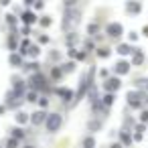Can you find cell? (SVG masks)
<instances>
[{"label":"cell","instance_id":"83f0119b","mask_svg":"<svg viewBox=\"0 0 148 148\" xmlns=\"http://www.w3.org/2000/svg\"><path fill=\"white\" fill-rule=\"evenodd\" d=\"M6 144H8V148H18V142H16L14 138H10V140H8Z\"/></svg>","mask_w":148,"mask_h":148},{"label":"cell","instance_id":"52a82bcc","mask_svg":"<svg viewBox=\"0 0 148 148\" xmlns=\"http://www.w3.org/2000/svg\"><path fill=\"white\" fill-rule=\"evenodd\" d=\"M118 87H120V79H116V77H112V79H108V81L103 83V89L110 91V93H114Z\"/></svg>","mask_w":148,"mask_h":148},{"label":"cell","instance_id":"8992f818","mask_svg":"<svg viewBox=\"0 0 148 148\" xmlns=\"http://www.w3.org/2000/svg\"><path fill=\"white\" fill-rule=\"evenodd\" d=\"M106 31H108L110 37H120V35H122V25H118V23H110Z\"/></svg>","mask_w":148,"mask_h":148},{"label":"cell","instance_id":"836d02e7","mask_svg":"<svg viewBox=\"0 0 148 148\" xmlns=\"http://www.w3.org/2000/svg\"><path fill=\"white\" fill-rule=\"evenodd\" d=\"M142 122H148V112H144V114H142Z\"/></svg>","mask_w":148,"mask_h":148},{"label":"cell","instance_id":"7c38bea8","mask_svg":"<svg viewBox=\"0 0 148 148\" xmlns=\"http://www.w3.org/2000/svg\"><path fill=\"white\" fill-rule=\"evenodd\" d=\"M132 61H134V65H142L144 63V53L142 51H136L134 57H132Z\"/></svg>","mask_w":148,"mask_h":148},{"label":"cell","instance_id":"e0dca14e","mask_svg":"<svg viewBox=\"0 0 148 148\" xmlns=\"http://www.w3.org/2000/svg\"><path fill=\"white\" fill-rule=\"evenodd\" d=\"M61 75H63V73H61L59 67H53V69H51V77H53V79H59Z\"/></svg>","mask_w":148,"mask_h":148},{"label":"cell","instance_id":"30bf717a","mask_svg":"<svg viewBox=\"0 0 148 148\" xmlns=\"http://www.w3.org/2000/svg\"><path fill=\"white\" fill-rule=\"evenodd\" d=\"M10 65L21 67V65H23V57H21L18 53H12V55H10Z\"/></svg>","mask_w":148,"mask_h":148},{"label":"cell","instance_id":"4fadbf2b","mask_svg":"<svg viewBox=\"0 0 148 148\" xmlns=\"http://www.w3.org/2000/svg\"><path fill=\"white\" fill-rule=\"evenodd\" d=\"M59 69H61V73H65V71H73V69H75V63H73V61H69V63H65V65H63V67H59Z\"/></svg>","mask_w":148,"mask_h":148},{"label":"cell","instance_id":"4316f807","mask_svg":"<svg viewBox=\"0 0 148 148\" xmlns=\"http://www.w3.org/2000/svg\"><path fill=\"white\" fill-rule=\"evenodd\" d=\"M27 99H29V101H37V99H39V97H37V91H31V93L27 95Z\"/></svg>","mask_w":148,"mask_h":148},{"label":"cell","instance_id":"ffe728a7","mask_svg":"<svg viewBox=\"0 0 148 148\" xmlns=\"http://www.w3.org/2000/svg\"><path fill=\"white\" fill-rule=\"evenodd\" d=\"M23 136H25V132H23L21 128H14V130H12V138H14V140H16V138H23Z\"/></svg>","mask_w":148,"mask_h":148},{"label":"cell","instance_id":"ac0fdd59","mask_svg":"<svg viewBox=\"0 0 148 148\" xmlns=\"http://www.w3.org/2000/svg\"><path fill=\"white\" fill-rule=\"evenodd\" d=\"M112 103H114V93H108L103 97V106H112Z\"/></svg>","mask_w":148,"mask_h":148},{"label":"cell","instance_id":"f546056e","mask_svg":"<svg viewBox=\"0 0 148 148\" xmlns=\"http://www.w3.org/2000/svg\"><path fill=\"white\" fill-rule=\"evenodd\" d=\"M6 21H8V25H14V23H16V18H14V14H8V16H6Z\"/></svg>","mask_w":148,"mask_h":148},{"label":"cell","instance_id":"ba28073f","mask_svg":"<svg viewBox=\"0 0 148 148\" xmlns=\"http://www.w3.org/2000/svg\"><path fill=\"white\" fill-rule=\"evenodd\" d=\"M45 120H47V114H45L43 110H39V112H35V114L31 116V122H33V124H43Z\"/></svg>","mask_w":148,"mask_h":148},{"label":"cell","instance_id":"5b68a950","mask_svg":"<svg viewBox=\"0 0 148 148\" xmlns=\"http://www.w3.org/2000/svg\"><path fill=\"white\" fill-rule=\"evenodd\" d=\"M31 85H33L35 89H43V87H45V77H43L41 73H35V75L31 77Z\"/></svg>","mask_w":148,"mask_h":148},{"label":"cell","instance_id":"d590c367","mask_svg":"<svg viewBox=\"0 0 148 148\" xmlns=\"http://www.w3.org/2000/svg\"><path fill=\"white\" fill-rule=\"evenodd\" d=\"M23 148H37V146H31V144H29V146H23Z\"/></svg>","mask_w":148,"mask_h":148},{"label":"cell","instance_id":"8fae6325","mask_svg":"<svg viewBox=\"0 0 148 148\" xmlns=\"http://www.w3.org/2000/svg\"><path fill=\"white\" fill-rule=\"evenodd\" d=\"M57 93H59V95H63V99H65V101H69V99L73 97V91H71V89H63V87H59V89H57Z\"/></svg>","mask_w":148,"mask_h":148},{"label":"cell","instance_id":"7402d4cb","mask_svg":"<svg viewBox=\"0 0 148 148\" xmlns=\"http://www.w3.org/2000/svg\"><path fill=\"white\" fill-rule=\"evenodd\" d=\"M126 8H128L130 12H138V10H140V4H132V2H130V4H128Z\"/></svg>","mask_w":148,"mask_h":148},{"label":"cell","instance_id":"e575fe53","mask_svg":"<svg viewBox=\"0 0 148 148\" xmlns=\"http://www.w3.org/2000/svg\"><path fill=\"white\" fill-rule=\"evenodd\" d=\"M144 35H146V37H148V27H144Z\"/></svg>","mask_w":148,"mask_h":148},{"label":"cell","instance_id":"4dcf8cb0","mask_svg":"<svg viewBox=\"0 0 148 148\" xmlns=\"http://www.w3.org/2000/svg\"><path fill=\"white\" fill-rule=\"evenodd\" d=\"M49 23H51V18H47V16H45V18H41V25H43V27H47Z\"/></svg>","mask_w":148,"mask_h":148},{"label":"cell","instance_id":"2e32d148","mask_svg":"<svg viewBox=\"0 0 148 148\" xmlns=\"http://www.w3.org/2000/svg\"><path fill=\"white\" fill-rule=\"evenodd\" d=\"M25 69H27V71H37V73H39V63H27Z\"/></svg>","mask_w":148,"mask_h":148},{"label":"cell","instance_id":"d4e9b609","mask_svg":"<svg viewBox=\"0 0 148 148\" xmlns=\"http://www.w3.org/2000/svg\"><path fill=\"white\" fill-rule=\"evenodd\" d=\"M27 53H29V55H33V57H35V55H39V47H37V45H33V47H31V49H29V51H27Z\"/></svg>","mask_w":148,"mask_h":148},{"label":"cell","instance_id":"5bb4252c","mask_svg":"<svg viewBox=\"0 0 148 148\" xmlns=\"http://www.w3.org/2000/svg\"><path fill=\"white\" fill-rule=\"evenodd\" d=\"M27 120H29V116H27L25 112H18V114H16V122H18V124H25Z\"/></svg>","mask_w":148,"mask_h":148},{"label":"cell","instance_id":"9c48e42d","mask_svg":"<svg viewBox=\"0 0 148 148\" xmlns=\"http://www.w3.org/2000/svg\"><path fill=\"white\" fill-rule=\"evenodd\" d=\"M128 71H130V65H128L126 61H118V63H116V73L124 75V73H128Z\"/></svg>","mask_w":148,"mask_h":148},{"label":"cell","instance_id":"d6a6232c","mask_svg":"<svg viewBox=\"0 0 148 148\" xmlns=\"http://www.w3.org/2000/svg\"><path fill=\"white\" fill-rule=\"evenodd\" d=\"M95 31H97V27H95V25H89V35H93Z\"/></svg>","mask_w":148,"mask_h":148},{"label":"cell","instance_id":"6da1fadb","mask_svg":"<svg viewBox=\"0 0 148 148\" xmlns=\"http://www.w3.org/2000/svg\"><path fill=\"white\" fill-rule=\"evenodd\" d=\"M93 73H95V69L91 67L87 73H83V77H81V83H79V89H77V95H75V99H81L85 93H87V89H89V85H91V81H93Z\"/></svg>","mask_w":148,"mask_h":148},{"label":"cell","instance_id":"603a6c76","mask_svg":"<svg viewBox=\"0 0 148 148\" xmlns=\"http://www.w3.org/2000/svg\"><path fill=\"white\" fill-rule=\"evenodd\" d=\"M118 53L126 55V53H130V47H128V45H120V47H118Z\"/></svg>","mask_w":148,"mask_h":148},{"label":"cell","instance_id":"44dd1931","mask_svg":"<svg viewBox=\"0 0 148 148\" xmlns=\"http://www.w3.org/2000/svg\"><path fill=\"white\" fill-rule=\"evenodd\" d=\"M93 144H95V142H93V138H91V136L83 140V148H93Z\"/></svg>","mask_w":148,"mask_h":148},{"label":"cell","instance_id":"9a60e30c","mask_svg":"<svg viewBox=\"0 0 148 148\" xmlns=\"http://www.w3.org/2000/svg\"><path fill=\"white\" fill-rule=\"evenodd\" d=\"M23 21H25V23H35V14H33V12H25V14H23Z\"/></svg>","mask_w":148,"mask_h":148},{"label":"cell","instance_id":"d6986e66","mask_svg":"<svg viewBox=\"0 0 148 148\" xmlns=\"http://www.w3.org/2000/svg\"><path fill=\"white\" fill-rule=\"evenodd\" d=\"M87 128H89V130H91V132H95V130H97V128H99V122H97V120H91V122H89V124H87Z\"/></svg>","mask_w":148,"mask_h":148},{"label":"cell","instance_id":"74e56055","mask_svg":"<svg viewBox=\"0 0 148 148\" xmlns=\"http://www.w3.org/2000/svg\"><path fill=\"white\" fill-rule=\"evenodd\" d=\"M146 85H148V83H146Z\"/></svg>","mask_w":148,"mask_h":148},{"label":"cell","instance_id":"3957f363","mask_svg":"<svg viewBox=\"0 0 148 148\" xmlns=\"http://www.w3.org/2000/svg\"><path fill=\"white\" fill-rule=\"evenodd\" d=\"M79 23V10H71V12H67L65 14V18H63V31H73V27Z\"/></svg>","mask_w":148,"mask_h":148},{"label":"cell","instance_id":"8d00e7d4","mask_svg":"<svg viewBox=\"0 0 148 148\" xmlns=\"http://www.w3.org/2000/svg\"><path fill=\"white\" fill-rule=\"evenodd\" d=\"M112 148H120V144H114V146H112Z\"/></svg>","mask_w":148,"mask_h":148},{"label":"cell","instance_id":"484cf974","mask_svg":"<svg viewBox=\"0 0 148 148\" xmlns=\"http://www.w3.org/2000/svg\"><path fill=\"white\" fill-rule=\"evenodd\" d=\"M110 55V49H97V57H108Z\"/></svg>","mask_w":148,"mask_h":148},{"label":"cell","instance_id":"277c9868","mask_svg":"<svg viewBox=\"0 0 148 148\" xmlns=\"http://www.w3.org/2000/svg\"><path fill=\"white\" fill-rule=\"evenodd\" d=\"M144 101H146L144 93H138V91H130V93H128V103H130V106H134V108H140Z\"/></svg>","mask_w":148,"mask_h":148},{"label":"cell","instance_id":"1f68e13d","mask_svg":"<svg viewBox=\"0 0 148 148\" xmlns=\"http://www.w3.org/2000/svg\"><path fill=\"white\" fill-rule=\"evenodd\" d=\"M49 57H51V59H55V61H57V59H59V53H57V51H51V55H49Z\"/></svg>","mask_w":148,"mask_h":148},{"label":"cell","instance_id":"7a4b0ae2","mask_svg":"<svg viewBox=\"0 0 148 148\" xmlns=\"http://www.w3.org/2000/svg\"><path fill=\"white\" fill-rule=\"evenodd\" d=\"M47 130L49 132H57L59 128H61V124H63V118H61V114H57V112H53V114H47Z\"/></svg>","mask_w":148,"mask_h":148},{"label":"cell","instance_id":"cb8c5ba5","mask_svg":"<svg viewBox=\"0 0 148 148\" xmlns=\"http://www.w3.org/2000/svg\"><path fill=\"white\" fill-rule=\"evenodd\" d=\"M8 45H10V49H16V35H12L8 39Z\"/></svg>","mask_w":148,"mask_h":148},{"label":"cell","instance_id":"f1b7e54d","mask_svg":"<svg viewBox=\"0 0 148 148\" xmlns=\"http://www.w3.org/2000/svg\"><path fill=\"white\" fill-rule=\"evenodd\" d=\"M120 138H122V140H124L126 144H130V136H128L126 132H122V134H120Z\"/></svg>","mask_w":148,"mask_h":148}]
</instances>
